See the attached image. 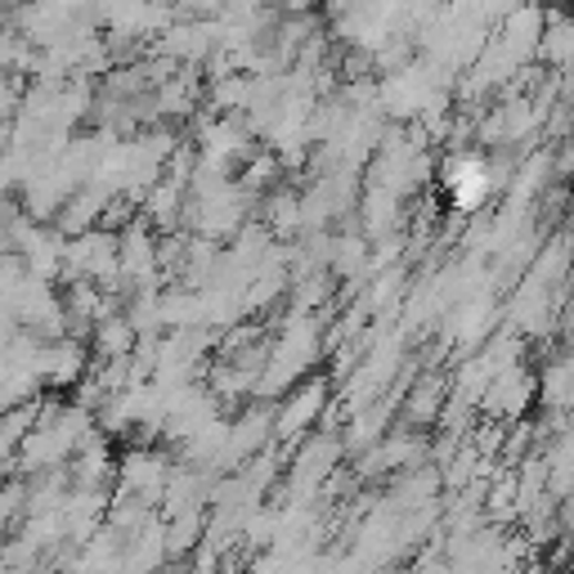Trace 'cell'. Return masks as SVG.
I'll return each instance as SVG.
<instances>
[{"instance_id":"obj_1","label":"cell","mask_w":574,"mask_h":574,"mask_svg":"<svg viewBox=\"0 0 574 574\" xmlns=\"http://www.w3.org/2000/svg\"><path fill=\"white\" fill-rule=\"evenodd\" d=\"M449 193H453V207L457 211H476L481 202H485V193H490V171H485V162H476V158H457L453 167H449Z\"/></svg>"}]
</instances>
